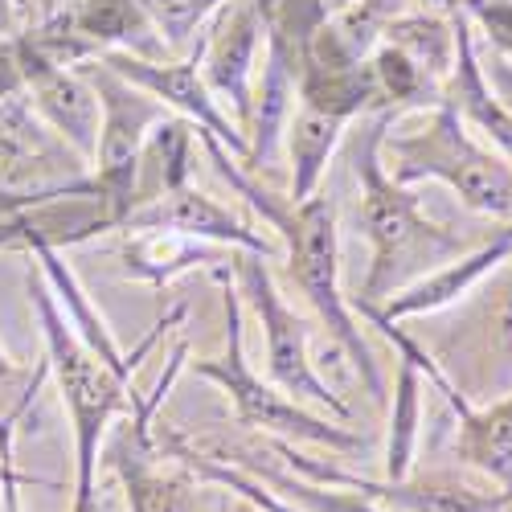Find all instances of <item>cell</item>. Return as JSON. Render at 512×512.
I'll use <instances>...</instances> for the list:
<instances>
[{"label":"cell","instance_id":"4316f807","mask_svg":"<svg viewBox=\"0 0 512 512\" xmlns=\"http://www.w3.org/2000/svg\"><path fill=\"white\" fill-rule=\"evenodd\" d=\"M226 0H144V9L156 25V33L164 37V46L173 58H185L197 50V41L205 33V25L213 21Z\"/></svg>","mask_w":512,"mask_h":512},{"label":"cell","instance_id":"603a6c76","mask_svg":"<svg viewBox=\"0 0 512 512\" xmlns=\"http://www.w3.org/2000/svg\"><path fill=\"white\" fill-rule=\"evenodd\" d=\"M193 148H197V127L189 119L168 115L164 123H156L136 160V205L185 189L193 177Z\"/></svg>","mask_w":512,"mask_h":512},{"label":"cell","instance_id":"484cf974","mask_svg":"<svg viewBox=\"0 0 512 512\" xmlns=\"http://www.w3.org/2000/svg\"><path fill=\"white\" fill-rule=\"evenodd\" d=\"M238 467H250L254 480H263L271 488H279V496L287 504H295L300 512H394V508H381L349 488H328V484H316V480H304V476H291V472H279L271 463H250V459H234Z\"/></svg>","mask_w":512,"mask_h":512},{"label":"cell","instance_id":"277c9868","mask_svg":"<svg viewBox=\"0 0 512 512\" xmlns=\"http://www.w3.org/2000/svg\"><path fill=\"white\" fill-rule=\"evenodd\" d=\"M29 300L41 320L46 336V361L62 390V402L70 410V431H74V504L70 512H99V459L107 431L119 414H132L136 406V377H127L99 361L70 328L58 295L50 291L46 275H29Z\"/></svg>","mask_w":512,"mask_h":512},{"label":"cell","instance_id":"5bb4252c","mask_svg":"<svg viewBox=\"0 0 512 512\" xmlns=\"http://www.w3.org/2000/svg\"><path fill=\"white\" fill-rule=\"evenodd\" d=\"M119 230H168V234H185L197 242H213V246H226V250H250V254H263V259H275L279 246L271 238H263L254 226H246L238 213H230L222 201H213L209 193L185 185L173 189L148 205H136L127 213V222Z\"/></svg>","mask_w":512,"mask_h":512},{"label":"cell","instance_id":"ba28073f","mask_svg":"<svg viewBox=\"0 0 512 512\" xmlns=\"http://www.w3.org/2000/svg\"><path fill=\"white\" fill-rule=\"evenodd\" d=\"M185 357H189V345L181 340L177 353L168 357V369L160 373L156 390L148 398H136L132 414L119 431L103 443V459L111 463V472L127 496V512H205L201 504V480L189 472V467H160V447H156V410L164 406L168 390H173L177 373L185 369Z\"/></svg>","mask_w":512,"mask_h":512},{"label":"cell","instance_id":"30bf717a","mask_svg":"<svg viewBox=\"0 0 512 512\" xmlns=\"http://www.w3.org/2000/svg\"><path fill=\"white\" fill-rule=\"evenodd\" d=\"M0 189L9 193H82L95 189L91 160L78 156L41 119L25 91L0 103Z\"/></svg>","mask_w":512,"mask_h":512},{"label":"cell","instance_id":"52a82bcc","mask_svg":"<svg viewBox=\"0 0 512 512\" xmlns=\"http://www.w3.org/2000/svg\"><path fill=\"white\" fill-rule=\"evenodd\" d=\"M230 271L238 279V291L246 295L254 320H259V328H263L271 381L287 398L300 402V406H320L332 418L349 422L353 406L332 390V381L312 361V328H308V320L300 312L283 300V291L275 287V279H271V271L263 263V254L230 250Z\"/></svg>","mask_w":512,"mask_h":512},{"label":"cell","instance_id":"ffe728a7","mask_svg":"<svg viewBox=\"0 0 512 512\" xmlns=\"http://www.w3.org/2000/svg\"><path fill=\"white\" fill-rule=\"evenodd\" d=\"M459 418L455 455L512 500V394L488 406H451Z\"/></svg>","mask_w":512,"mask_h":512},{"label":"cell","instance_id":"8992f818","mask_svg":"<svg viewBox=\"0 0 512 512\" xmlns=\"http://www.w3.org/2000/svg\"><path fill=\"white\" fill-rule=\"evenodd\" d=\"M226 287V349L218 357H201L193 361V373L213 381L238 410V422L259 431L267 439H283V443H316L328 451H361L365 439L349 426H340L324 414H312L308 406H300L295 398H287L275 381H263L254 373V365L246 361V345H242V291L230 287V275H222Z\"/></svg>","mask_w":512,"mask_h":512},{"label":"cell","instance_id":"9c48e42d","mask_svg":"<svg viewBox=\"0 0 512 512\" xmlns=\"http://www.w3.org/2000/svg\"><path fill=\"white\" fill-rule=\"evenodd\" d=\"M82 74L91 78V87L99 95V148L91 160V181L95 193L103 197L107 213H111V226L119 230L127 222V213L136 209V160L140 148L148 140V132L156 123H164L168 111L160 99H152L144 87L127 82L123 74H115L103 58H91L78 66Z\"/></svg>","mask_w":512,"mask_h":512},{"label":"cell","instance_id":"e0dca14e","mask_svg":"<svg viewBox=\"0 0 512 512\" xmlns=\"http://www.w3.org/2000/svg\"><path fill=\"white\" fill-rule=\"evenodd\" d=\"M455 5V0H451ZM455 25H459V50H455V70L443 87V103L455 107V115L476 127V132L488 136V144L512 164V111L496 99L492 82L484 74V62H480V41H476V29L472 21L463 17V9L455 5Z\"/></svg>","mask_w":512,"mask_h":512},{"label":"cell","instance_id":"cb8c5ba5","mask_svg":"<svg viewBox=\"0 0 512 512\" xmlns=\"http://www.w3.org/2000/svg\"><path fill=\"white\" fill-rule=\"evenodd\" d=\"M369 74H373V87H377V99H381V111H394V115H406V111H431L443 103V87L422 74L402 50L394 46H381L369 54Z\"/></svg>","mask_w":512,"mask_h":512},{"label":"cell","instance_id":"7402d4cb","mask_svg":"<svg viewBox=\"0 0 512 512\" xmlns=\"http://www.w3.org/2000/svg\"><path fill=\"white\" fill-rule=\"evenodd\" d=\"M345 127H349V119H336L316 107L295 103L287 132H283V144L291 156V193H287L291 201H308L312 193H320L328 160L340 148V140H345Z\"/></svg>","mask_w":512,"mask_h":512},{"label":"cell","instance_id":"8fae6325","mask_svg":"<svg viewBox=\"0 0 512 512\" xmlns=\"http://www.w3.org/2000/svg\"><path fill=\"white\" fill-rule=\"evenodd\" d=\"M275 451L291 463L295 476L328 484V488H349V492H357L381 508H394V512H512V500L500 488L472 484L455 472H410L402 480H365V476L324 467V463L300 455L295 443H283V439H275Z\"/></svg>","mask_w":512,"mask_h":512},{"label":"cell","instance_id":"4dcf8cb0","mask_svg":"<svg viewBox=\"0 0 512 512\" xmlns=\"http://www.w3.org/2000/svg\"><path fill=\"white\" fill-rule=\"evenodd\" d=\"M58 488L54 480H41V476H25L17 472V463H13V439H0V488Z\"/></svg>","mask_w":512,"mask_h":512},{"label":"cell","instance_id":"5b68a950","mask_svg":"<svg viewBox=\"0 0 512 512\" xmlns=\"http://www.w3.org/2000/svg\"><path fill=\"white\" fill-rule=\"evenodd\" d=\"M381 164L398 185L443 181L472 213L512 222V164L496 148H484L447 103L422 111V123L410 132H386Z\"/></svg>","mask_w":512,"mask_h":512},{"label":"cell","instance_id":"d4e9b609","mask_svg":"<svg viewBox=\"0 0 512 512\" xmlns=\"http://www.w3.org/2000/svg\"><path fill=\"white\" fill-rule=\"evenodd\" d=\"M422 386L426 377L410 357H398V381H394V410H390V447H386V480L410 476L418 426H422Z\"/></svg>","mask_w":512,"mask_h":512},{"label":"cell","instance_id":"44dd1931","mask_svg":"<svg viewBox=\"0 0 512 512\" xmlns=\"http://www.w3.org/2000/svg\"><path fill=\"white\" fill-rule=\"evenodd\" d=\"M222 250L226 246L197 242V238L168 234V230H132V238H127L119 250V263H123V279H144L152 287H164L193 267H209L222 279L226 275Z\"/></svg>","mask_w":512,"mask_h":512},{"label":"cell","instance_id":"4fadbf2b","mask_svg":"<svg viewBox=\"0 0 512 512\" xmlns=\"http://www.w3.org/2000/svg\"><path fill=\"white\" fill-rule=\"evenodd\" d=\"M115 74H123L127 82L144 87L152 99H160L173 115L189 119L193 127H201L205 136H213L218 144H226L238 160H246V136L238 132V123L226 115V107L213 99V91L205 87V78L197 70V58L185 54V58H140V54H123V50H111V54H99Z\"/></svg>","mask_w":512,"mask_h":512},{"label":"cell","instance_id":"836d02e7","mask_svg":"<svg viewBox=\"0 0 512 512\" xmlns=\"http://www.w3.org/2000/svg\"><path fill=\"white\" fill-rule=\"evenodd\" d=\"M226 512H263V508H259V504H254V500H246V496H234Z\"/></svg>","mask_w":512,"mask_h":512},{"label":"cell","instance_id":"1f68e13d","mask_svg":"<svg viewBox=\"0 0 512 512\" xmlns=\"http://www.w3.org/2000/svg\"><path fill=\"white\" fill-rule=\"evenodd\" d=\"M46 197H58V193H9V189H0V218H9L13 209L33 205V201H46Z\"/></svg>","mask_w":512,"mask_h":512},{"label":"cell","instance_id":"e575fe53","mask_svg":"<svg viewBox=\"0 0 512 512\" xmlns=\"http://www.w3.org/2000/svg\"><path fill=\"white\" fill-rule=\"evenodd\" d=\"M320 5H324V9H328V17H332V13H340L345 5H353V0H320Z\"/></svg>","mask_w":512,"mask_h":512},{"label":"cell","instance_id":"83f0119b","mask_svg":"<svg viewBox=\"0 0 512 512\" xmlns=\"http://www.w3.org/2000/svg\"><path fill=\"white\" fill-rule=\"evenodd\" d=\"M50 377V361H41L37 369L13 361L5 349H0V418L9 422H25L29 406L37 402L41 381Z\"/></svg>","mask_w":512,"mask_h":512},{"label":"cell","instance_id":"d6a6232c","mask_svg":"<svg viewBox=\"0 0 512 512\" xmlns=\"http://www.w3.org/2000/svg\"><path fill=\"white\" fill-rule=\"evenodd\" d=\"M21 33V13H17V0H0V41L17 37Z\"/></svg>","mask_w":512,"mask_h":512},{"label":"cell","instance_id":"f546056e","mask_svg":"<svg viewBox=\"0 0 512 512\" xmlns=\"http://www.w3.org/2000/svg\"><path fill=\"white\" fill-rule=\"evenodd\" d=\"M480 62H484V74H488V82H492L496 99L512 111V62H508L504 54L488 50V46H480Z\"/></svg>","mask_w":512,"mask_h":512},{"label":"cell","instance_id":"7a4b0ae2","mask_svg":"<svg viewBox=\"0 0 512 512\" xmlns=\"http://www.w3.org/2000/svg\"><path fill=\"white\" fill-rule=\"evenodd\" d=\"M394 119H398L394 111L361 115V127L349 140V160L357 177V226L369 242V271L357 287V300H349L353 308L386 304L394 291L410 287L414 279L431 275L435 267L459 259L463 250L476 246L459 230H447L426 218L410 185H398L386 173L381 140H386Z\"/></svg>","mask_w":512,"mask_h":512},{"label":"cell","instance_id":"f1b7e54d","mask_svg":"<svg viewBox=\"0 0 512 512\" xmlns=\"http://www.w3.org/2000/svg\"><path fill=\"white\" fill-rule=\"evenodd\" d=\"M455 5L472 21L476 41L496 54H512V0H455Z\"/></svg>","mask_w":512,"mask_h":512},{"label":"cell","instance_id":"d590c367","mask_svg":"<svg viewBox=\"0 0 512 512\" xmlns=\"http://www.w3.org/2000/svg\"><path fill=\"white\" fill-rule=\"evenodd\" d=\"M504 58H508V62H512V54H504Z\"/></svg>","mask_w":512,"mask_h":512},{"label":"cell","instance_id":"6da1fadb","mask_svg":"<svg viewBox=\"0 0 512 512\" xmlns=\"http://www.w3.org/2000/svg\"><path fill=\"white\" fill-rule=\"evenodd\" d=\"M197 144L205 152V160L213 164L234 197H242L254 218L263 226H271L283 242L287 254V275L295 283V291L312 304V312L320 316V324L328 328V336L336 340V349L349 357V369L361 377V386L373 402H386V381H381L377 357L369 349V340L361 336L357 312L340 291V234H336V201L328 193H312L308 201H291L275 189H267L254 173H246L242 160L218 144L213 136H205L197 127Z\"/></svg>","mask_w":512,"mask_h":512},{"label":"cell","instance_id":"9a60e30c","mask_svg":"<svg viewBox=\"0 0 512 512\" xmlns=\"http://www.w3.org/2000/svg\"><path fill=\"white\" fill-rule=\"evenodd\" d=\"M512 254V222H500L484 242H476L472 250H463L459 259L435 267L431 275L414 279L410 287L394 291L386 304L377 308H353L361 320H414V316H426V312H439L447 304H455L463 291H472L488 271H496L504 259Z\"/></svg>","mask_w":512,"mask_h":512},{"label":"cell","instance_id":"ac0fdd59","mask_svg":"<svg viewBox=\"0 0 512 512\" xmlns=\"http://www.w3.org/2000/svg\"><path fill=\"white\" fill-rule=\"evenodd\" d=\"M295 58L283 50V41H275L267 33L263 41V74L254 82V111H250V148L242 168L246 173H263V168L275 160V148L283 144L287 119L295 111Z\"/></svg>","mask_w":512,"mask_h":512},{"label":"cell","instance_id":"2e32d148","mask_svg":"<svg viewBox=\"0 0 512 512\" xmlns=\"http://www.w3.org/2000/svg\"><path fill=\"white\" fill-rule=\"evenodd\" d=\"M21 66H25V95H29L33 111L46 119L78 156L95 160L103 111H99V95L91 87V78L78 66L33 62V58H25V50H21Z\"/></svg>","mask_w":512,"mask_h":512},{"label":"cell","instance_id":"d6986e66","mask_svg":"<svg viewBox=\"0 0 512 512\" xmlns=\"http://www.w3.org/2000/svg\"><path fill=\"white\" fill-rule=\"evenodd\" d=\"M62 9L99 54L123 50L140 58H173L148 17L144 0H66Z\"/></svg>","mask_w":512,"mask_h":512},{"label":"cell","instance_id":"3957f363","mask_svg":"<svg viewBox=\"0 0 512 512\" xmlns=\"http://www.w3.org/2000/svg\"><path fill=\"white\" fill-rule=\"evenodd\" d=\"M414 320L410 336L435 361L447 406H488L512 394V254L455 304Z\"/></svg>","mask_w":512,"mask_h":512},{"label":"cell","instance_id":"7c38bea8","mask_svg":"<svg viewBox=\"0 0 512 512\" xmlns=\"http://www.w3.org/2000/svg\"><path fill=\"white\" fill-rule=\"evenodd\" d=\"M267 41V21L259 0H226L213 13L197 41V70L205 87L226 107V115L238 123V132H250V111H254V66H259V50ZM250 144V140H246Z\"/></svg>","mask_w":512,"mask_h":512}]
</instances>
